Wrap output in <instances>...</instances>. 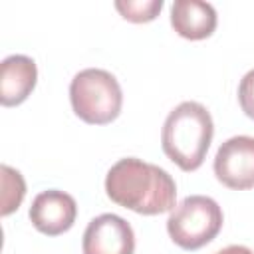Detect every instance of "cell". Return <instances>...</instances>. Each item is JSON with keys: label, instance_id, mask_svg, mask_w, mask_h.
Here are the masks:
<instances>
[{"label": "cell", "instance_id": "7", "mask_svg": "<svg viewBox=\"0 0 254 254\" xmlns=\"http://www.w3.org/2000/svg\"><path fill=\"white\" fill-rule=\"evenodd\" d=\"M77 216L75 198L64 190L48 189L40 192L30 206V220L36 230L48 236L67 232Z\"/></svg>", "mask_w": 254, "mask_h": 254}, {"label": "cell", "instance_id": "8", "mask_svg": "<svg viewBox=\"0 0 254 254\" xmlns=\"http://www.w3.org/2000/svg\"><path fill=\"white\" fill-rule=\"evenodd\" d=\"M38 67L30 56L12 54L0 64V101L6 107L20 105L36 87Z\"/></svg>", "mask_w": 254, "mask_h": 254}, {"label": "cell", "instance_id": "13", "mask_svg": "<svg viewBox=\"0 0 254 254\" xmlns=\"http://www.w3.org/2000/svg\"><path fill=\"white\" fill-rule=\"evenodd\" d=\"M214 254H254L248 246H242V244H230V246H226V248H220L218 252H214Z\"/></svg>", "mask_w": 254, "mask_h": 254}, {"label": "cell", "instance_id": "11", "mask_svg": "<svg viewBox=\"0 0 254 254\" xmlns=\"http://www.w3.org/2000/svg\"><path fill=\"white\" fill-rule=\"evenodd\" d=\"M161 8H163V0H117L115 2V10L125 20L135 24L155 20Z\"/></svg>", "mask_w": 254, "mask_h": 254}, {"label": "cell", "instance_id": "4", "mask_svg": "<svg viewBox=\"0 0 254 254\" xmlns=\"http://www.w3.org/2000/svg\"><path fill=\"white\" fill-rule=\"evenodd\" d=\"M222 208L210 196L192 194L183 198L167 218L171 240L185 248L196 250L208 244L222 228Z\"/></svg>", "mask_w": 254, "mask_h": 254}, {"label": "cell", "instance_id": "6", "mask_svg": "<svg viewBox=\"0 0 254 254\" xmlns=\"http://www.w3.org/2000/svg\"><path fill=\"white\" fill-rule=\"evenodd\" d=\"M81 246L83 254H133L135 232L125 218L105 212L87 224Z\"/></svg>", "mask_w": 254, "mask_h": 254}, {"label": "cell", "instance_id": "5", "mask_svg": "<svg viewBox=\"0 0 254 254\" xmlns=\"http://www.w3.org/2000/svg\"><path fill=\"white\" fill-rule=\"evenodd\" d=\"M216 179L234 190L254 187V137L236 135L226 139L214 157Z\"/></svg>", "mask_w": 254, "mask_h": 254}, {"label": "cell", "instance_id": "2", "mask_svg": "<svg viewBox=\"0 0 254 254\" xmlns=\"http://www.w3.org/2000/svg\"><path fill=\"white\" fill-rule=\"evenodd\" d=\"M212 135L214 123L208 109L198 101H183L167 115L161 145L179 169L196 171L204 163Z\"/></svg>", "mask_w": 254, "mask_h": 254}, {"label": "cell", "instance_id": "9", "mask_svg": "<svg viewBox=\"0 0 254 254\" xmlns=\"http://www.w3.org/2000/svg\"><path fill=\"white\" fill-rule=\"evenodd\" d=\"M171 26L181 38L204 40L216 28V10L202 0H175L171 4Z\"/></svg>", "mask_w": 254, "mask_h": 254}, {"label": "cell", "instance_id": "12", "mask_svg": "<svg viewBox=\"0 0 254 254\" xmlns=\"http://www.w3.org/2000/svg\"><path fill=\"white\" fill-rule=\"evenodd\" d=\"M238 101H240L242 111L250 119H254V69H250L240 79V85H238Z\"/></svg>", "mask_w": 254, "mask_h": 254}, {"label": "cell", "instance_id": "3", "mask_svg": "<svg viewBox=\"0 0 254 254\" xmlns=\"http://www.w3.org/2000/svg\"><path fill=\"white\" fill-rule=\"evenodd\" d=\"M69 99L79 119L91 125H105L119 115L123 93L113 73L87 67L73 75L69 83Z\"/></svg>", "mask_w": 254, "mask_h": 254}, {"label": "cell", "instance_id": "1", "mask_svg": "<svg viewBox=\"0 0 254 254\" xmlns=\"http://www.w3.org/2000/svg\"><path fill=\"white\" fill-rule=\"evenodd\" d=\"M105 192L115 204L151 216L175 208L177 185L159 165L125 157L107 171Z\"/></svg>", "mask_w": 254, "mask_h": 254}, {"label": "cell", "instance_id": "10", "mask_svg": "<svg viewBox=\"0 0 254 254\" xmlns=\"http://www.w3.org/2000/svg\"><path fill=\"white\" fill-rule=\"evenodd\" d=\"M0 177H2V216H8L10 212H14L26 194V183L20 171L12 169L10 165H2L0 167Z\"/></svg>", "mask_w": 254, "mask_h": 254}]
</instances>
